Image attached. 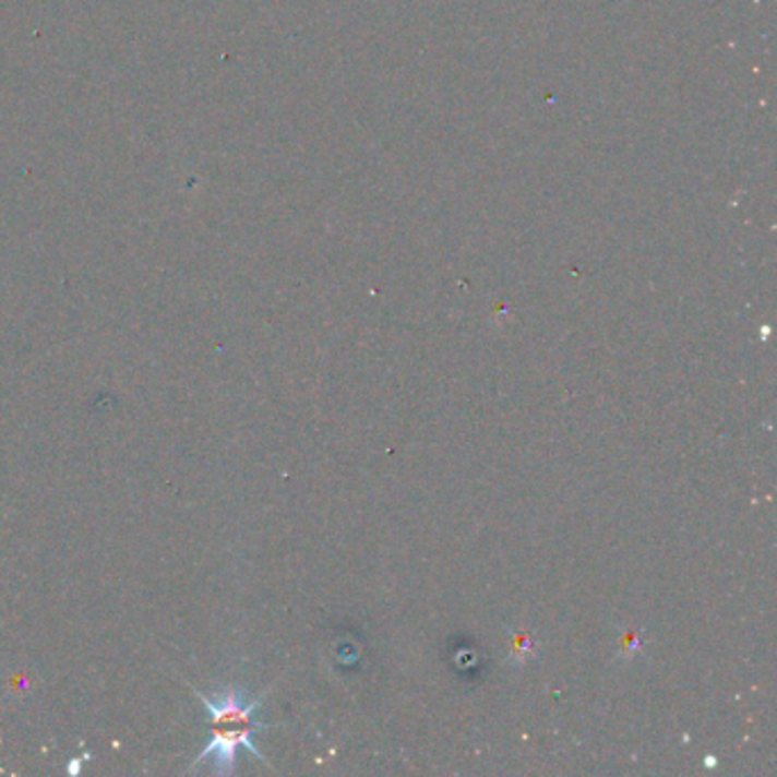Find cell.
Segmentation results:
<instances>
[{"mask_svg": "<svg viewBox=\"0 0 777 777\" xmlns=\"http://www.w3.org/2000/svg\"><path fill=\"white\" fill-rule=\"evenodd\" d=\"M205 712L211 714V741L205 745L199 757L194 760L192 770H196L205 762H215V770L222 775H230L236 770L238 750L247 748L253 757L267 762L265 755L253 743V737L265 730L261 720H255V712L261 709L263 697H249L242 691L226 689L217 695H208L192 686Z\"/></svg>", "mask_w": 777, "mask_h": 777, "instance_id": "1", "label": "cell"}]
</instances>
